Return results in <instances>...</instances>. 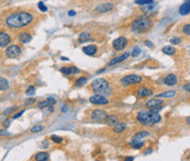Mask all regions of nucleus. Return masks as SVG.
Returning a JSON list of instances; mask_svg holds the SVG:
<instances>
[{
	"mask_svg": "<svg viewBox=\"0 0 190 161\" xmlns=\"http://www.w3.org/2000/svg\"><path fill=\"white\" fill-rule=\"evenodd\" d=\"M21 54V47L18 45H10L6 49V55L10 58H16Z\"/></svg>",
	"mask_w": 190,
	"mask_h": 161,
	"instance_id": "obj_8",
	"label": "nucleus"
},
{
	"mask_svg": "<svg viewBox=\"0 0 190 161\" xmlns=\"http://www.w3.org/2000/svg\"><path fill=\"white\" fill-rule=\"evenodd\" d=\"M153 2V0H135V4L143 6V4H150Z\"/></svg>",
	"mask_w": 190,
	"mask_h": 161,
	"instance_id": "obj_31",
	"label": "nucleus"
},
{
	"mask_svg": "<svg viewBox=\"0 0 190 161\" xmlns=\"http://www.w3.org/2000/svg\"><path fill=\"white\" fill-rule=\"evenodd\" d=\"M145 44L147 45L148 47H152V48H153V47H154L153 43H152V42H150V41H146V42H145Z\"/></svg>",
	"mask_w": 190,
	"mask_h": 161,
	"instance_id": "obj_44",
	"label": "nucleus"
},
{
	"mask_svg": "<svg viewBox=\"0 0 190 161\" xmlns=\"http://www.w3.org/2000/svg\"><path fill=\"white\" fill-rule=\"evenodd\" d=\"M176 92L175 91H167V92H164V93H161V94H158L157 97L158 98H174Z\"/></svg>",
	"mask_w": 190,
	"mask_h": 161,
	"instance_id": "obj_30",
	"label": "nucleus"
},
{
	"mask_svg": "<svg viewBox=\"0 0 190 161\" xmlns=\"http://www.w3.org/2000/svg\"><path fill=\"white\" fill-rule=\"evenodd\" d=\"M103 122H105L108 126H113L115 123H118V118H117V116H114V115H108Z\"/></svg>",
	"mask_w": 190,
	"mask_h": 161,
	"instance_id": "obj_23",
	"label": "nucleus"
},
{
	"mask_svg": "<svg viewBox=\"0 0 190 161\" xmlns=\"http://www.w3.org/2000/svg\"><path fill=\"white\" fill-rule=\"evenodd\" d=\"M41 130H43V126H42V125H37V126H34V127L31 128V132H32V133H39Z\"/></svg>",
	"mask_w": 190,
	"mask_h": 161,
	"instance_id": "obj_34",
	"label": "nucleus"
},
{
	"mask_svg": "<svg viewBox=\"0 0 190 161\" xmlns=\"http://www.w3.org/2000/svg\"><path fill=\"white\" fill-rule=\"evenodd\" d=\"M153 26V21L151 20L150 18L146 16H140L136 20L133 21L132 23V31L134 33H145L148 30H151V28Z\"/></svg>",
	"mask_w": 190,
	"mask_h": 161,
	"instance_id": "obj_4",
	"label": "nucleus"
},
{
	"mask_svg": "<svg viewBox=\"0 0 190 161\" xmlns=\"http://www.w3.org/2000/svg\"><path fill=\"white\" fill-rule=\"evenodd\" d=\"M141 54V49L138 48V47H135V48L133 49V53H132V56L133 57H138V55Z\"/></svg>",
	"mask_w": 190,
	"mask_h": 161,
	"instance_id": "obj_37",
	"label": "nucleus"
},
{
	"mask_svg": "<svg viewBox=\"0 0 190 161\" xmlns=\"http://www.w3.org/2000/svg\"><path fill=\"white\" fill-rule=\"evenodd\" d=\"M162 52L166 55H174L176 53V49L173 47V46H164L162 49Z\"/></svg>",
	"mask_w": 190,
	"mask_h": 161,
	"instance_id": "obj_26",
	"label": "nucleus"
},
{
	"mask_svg": "<svg viewBox=\"0 0 190 161\" xmlns=\"http://www.w3.org/2000/svg\"><path fill=\"white\" fill-rule=\"evenodd\" d=\"M177 77L173 75V73H170V75H167L165 77V79H164V82H165L167 85H175L177 83Z\"/></svg>",
	"mask_w": 190,
	"mask_h": 161,
	"instance_id": "obj_17",
	"label": "nucleus"
},
{
	"mask_svg": "<svg viewBox=\"0 0 190 161\" xmlns=\"http://www.w3.org/2000/svg\"><path fill=\"white\" fill-rule=\"evenodd\" d=\"M61 71L64 75H76V73H79V69L77 67H62Z\"/></svg>",
	"mask_w": 190,
	"mask_h": 161,
	"instance_id": "obj_16",
	"label": "nucleus"
},
{
	"mask_svg": "<svg viewBox=\"0 0 190 161\" xmlns=\"http://www.w3.org/2000/svg\"><path fill=\"white\" fill-rule=\"evenodd\" d=\"M107 116H108V113L103 110H95L91 113V120L96 123H102Z\"/></svg>",
	"mask_w": 190,
	"mask_h": 161,
	"instance_id": "obj_6",
	"label": "nucleus"
},
{
	"mask_svg": "<svg viewBox=\"0 0 190 161\" xmlns=\"http://www.w3.org/2000/svg\"><path fill=\"white\" fill-rule=\"evenodd\" d=\"M33 21V14L28 11H18L7 16L6 24L11 28H22Z\"/></svg>",
	"mask_w": 190,
	"mask_h": 161,
	"instance_id": "obj_1",
	"label": "nucleus"
},
{
	"mask_svg": "<svg viewBox=\"0 0 190 161\" xmlns=\"http://www.w3.org/2000/svg\"><path fill=\"white\" fill-rule=\"evenodd\" d=\"M162 104H163V100L161 98H158V99H152V100L147 101L146 102V108L150 110H158L162 108Z\"/></svg>",
	"mask_w": 190,
	"mask_h": 161,
	"instance_id": "obj_10",
	"label": "nucleus"
},
{
	"mask_svg": "<svg viewBox=\"0 0 190 161\" xmlns=\"http://www.w3.org/2000/svg\"><path fill=\"white\" fill-rule=\"evenodd\" d=\"M170 43L173 45H178L180 43V38H178V37H175V38H171L170 40Z\"/></svg>",
	"mask_w": 190,
	"mask_h": 161,
	"instance_id": "obj_38",
	"label": "nucleus"
},
{
	"mask_svg": "<svg viewBox=\"0 0 190 161\" xmlns=\"http://www.w3.org/2000/svg\"><path fill=\"white\" fill-rule=\"evenodd\" d=\"M86 83H87V78H86V77H80V78H78L76 80V82H75V87L79 88V87H82V85H86Z\"/></svg>",
	"mask_w": 190,
	"mask_h": 161,
	"instance_id": "obj_28",
	"label": "nucleus"
},
{
	"mask_svg": "<svg viewBox=\"0 0 190 161\" xmlns=\"http://www.w3.org/2000/svg\"><path fill=\"white\" fill-rule=\"evenodd\" d=\"M34 159L37 161H45V160H49V155L47 152H44V151H42V152H37L35 155V157Z\"/></svg>",
	"mask_w": 190,
	"mask_h": 161,
	"instance_id": "obj_21",
	"label": "nucleus"
},
{
	"mask_svg": "<svg viewBox=\"0 0 190 161\" xmlns=\"http://www.w3.org/2000/svg\"><path fill=\"white\" fill-rule=\"evenodd\" d=\"M56 103V101L54 98H47L46 100H43V101H40L39 102V109H44V108H47V106H54V104Z\"/></svg>",
	"mask_w": 190,
	"mask_h": 161,
	"instance_id": "obj_12",
	"label": "nucleus"
},
{
	"mask_svg": "<svg viewBox=\"0 0 190 161\" xmlns=\"http://www.w3.org/2000/svg\"><path fill=\"white\" fill-rule=\"evenodd\" d=\"M82 52L85 53L86 55H89V56H92L97 53V46L95 45H88V46H85L82 48Z\"/></svg>",
	"mask_w": 190,
	"mask_h": 161,
	"instance_id": "obj_20",
	"label": "nucleus"
},
{
	"mask_svg": "<svg viewBox=\"0 0 190 161\" xmlns=\"http://www.w3.org/2000/svg\"><path fill=\"white\" fill-rule=\"evenodd\" d=\"M10 124H11V121H10V120H6V121H4V127H6V128H7V127H9V126H10Z\"/></svg>",
	"mask_w": 190,
	"mask_h": 161,
	"instance_id": "obj_40",
	"label": "nucleus"
},
{
	"mask_svg": "<svg viewBox=\"0 0 190 161\" xmlns=\"http://www.w3.org/2000/svg\"><path fill=\"white\" fill-rule=\"evenodd\" d=\"M126 128V124L125 123H115L113 125V130L115 133H122L124 132Z\"/></svg>",
	"mask_w": 190,
	"mask_h": 161,
	"instance_id": "obj_22",
	"label": "nucleus"
},
{
	"mask_svg": "<svg viewBox=\"0 0 190 161\" xmlns=\"http://www.w3.org/2000/svg\"><path fill=\"white\" fill-rule=\"evenodd\" d=\"M182 31H184V33H185L186 35H190V24L189 23H187V24L184 26Z\"/></svg>",
	"mask_w": 190,
	"mask_h": 161,
	"instance_id": "obj_36",
	"label": "nucleus"
},
{
	"mask_svg": "<svg viewBox=\"0 0 190 161\" xmlns=\"http://www.w3.org/2000/svg\"><path fill=\"white\" fill-rule=\"evenodd\" d=\"M25 93H27V95H28V97H30V95H33V94L35 93V88H34L33 85L29 87L28 90H27V92H25Z\"/></svg>",
	"mask_w": 190,
	"mask_h": 161,
	"instance_id": "obj_33",
	"label": "nucleus"
},
{
	"mask_svg": "<svg viewBox=\"0 0 190 161\" xmlns=\"http://www.w3.org/2000/svg\"><path fill=\"white\" fill-rule=\"evenodd\" d=\"M89 101H90V103L96 105H107L109 103V100L105 95H100V94H96V95L90 97L89 98Z\"/></svg>",
	"mask_w": 190,
	"mask_h": 161,
	"instance_id": "obj_7",
	"label": "nucleus"
},
{
	"mask_svg": "<svg viewBox=\"0 0 190 161\" xmlns=\"http://www.w3.org/2000/svg\"><path fill=\"white\" fill-rule=\"evenodd\" d=\"M0 135H4V136H9V135H10V133H8V132H4V130H1V129H0Z\"/></svg>",
	"mask_w": 190,
	"mask_h": 161,
	"instance_id": "obj_42",
	"label": "nucleus"
},
{
	"mask_svg": "<svg viewBox=\"0 0 190 161\" xmlns=\"http://www.w3.org/2000/svg\"><path fill=\"white\" fill-rule=\"evenodd\" d=\"M13 110H16V108H11V109L6 110V111H4V114H6V115H8V114H10V113L12 112Z\"/></svg>",
	"mask_w": 190,
	"mask_h": 161,
	"instance_id": "obj_41",
	"label": "nucleus"
},
{
	"mask_svg": "<svg viewBox=\"0 0 190 161\" xmlns=\"http://www.w3.org/2000/svg\"><path fill=\"white\" fill-rule=\"evenodd\" d=\"M190 12V2L189 0H187L186 2H184V4L180 6V8H179V13L181 14V16H188Z\"/></svg>",
	"mask_w": 190,
	"mask_h": 161,
	"instance_id": "obj_15",
	"label": "nucleus"
},
{
	"mask_svg": "<svg viewBox=\"0 0 190 161\" xmlns=\"http://www.w3.org/2000/svg\"><path fill=\"white\" fill-rule=\"evenodd\" d=\"M129 56H130V53H125V54H123V55L117 57V58H113L108 65H109V66H113V65H115V64H119V63H121V61L128 59V57Z\"/></svg>",
	"mask_w": 190,
	"mask_h": 161,
	"instance_id": "obj_19",
	"label": "nucleus"
},
{
	"mask_svg": "<svg viewBox=\"0 0 190 161\" xmlns=\"http://www.w3.org/2000/svg\"><path fill=\"white\" fill-rule=\"evenodd\" d=\"M9 89V82L8 80L4 78V77H0V91H6Z\"/></svg>",
	"mask_w": 190,
	"mask_h": 161,
	"instance_id": "obj_24",
	"label": "nucleus"
},
{
	"mask_svg": "<svg viewBox=\"0 0 190 161\" xmlns=\"http://www.w3.org/2000/svg\"><path fill=\"white\" fill-rule=\"evenodd\" d=\"M184 89H185V90H187V91L189 92V83H187V85H184Z\"/></svg>",
	"mask_w": 190,
	"mask_h": 161,
	"instance_id": "obj_45",
	"label": "nucleus"
},
{
	"mask_svg": "<svg viewBox=\"0 0 190 161\" xmlns=\"http://www.w3.org/2000/svg\"><path fill=\"white\" fill-rule=\"evenodd\" d=\"M130 145L132 146L134 149H141L144 146V141L141 140V139H133V140L131 141Z\"/></svg>",
	"mask_w": 190,
	"mask_h": 161,
	"instance_id": "obj_25",
	"label": "nucleus"
},
{
	"mask_svg": "<svg viewBox=\"0 0 190 161\" xmlns=\"http://www.w3.org/2000/svg\"><path fill=\"white\" fill-rule=\"evenodd\" d=\"M114 6L112 4H102L100 6H98L96 11L100 13H105V12H109L111 10H113Z\"/></svg>",
	"mask_w": 190,
	"mask_h": 161,
	"instance_id": "obj_13",
	"label": "nucleus"
},
{
	"mask_svg": "<svg viewBox=\"0 0 190 161\" xmlns=\"http://www.w3.org/2000/svg\"><path fill=\"white\" fill-rule=\"evenodd\" d=\"M112 46L115 51H121V49H124L128 46V40L125 37H118L113 41L112 43Z\"/></svg>",
	"mask_w": 190,
	"mask_h": 161,
	"instance_id": "obj_9",
	"label": "nucleus"
},
{
	"mask_svg": "<svg viewBox=\"0 0 190 161\" xmlns=\"http://www.w3.org/2000/svg\"><path fill=\"white\" fill-rule=\"evenodd\" d=\"M75 14H76V12H75V11H69V12H68V16H75Z\"/></svg>",
	"mask_w": 190,
	"mask_h": 161,
	"instance_id": "obj_46",
	"label": "nucleus"
},
{
	"mask_svg": "<svg viewBox=\"0 0 190 161\" xmlns=\"http://www.w3.org/2000/svg\"><path fill=\"white\" fill-rule=\"evenodd\" d=\"M11 43V37L8 33L0 32V47H6Z\"/></svg>",
	"mask_w": 190,
	"mask_h": 161,
	"instance_id": "obj_11",
	"label": "nucleus"
},
{
	"mask_svg": "<svg viewBox=\"0 0 190 161\" xmlns=\"http://www.w3.org/2000/svg\"><path fill=\"white\" fill-rule=\"evenodd\" d=\"M61 59H62V61H68V58H66V57H61Z\"/></svg>",
	"mask_w": 190,
	"mask_h": 161,
	"instance_id": "obj_47",
	"label": "nucleus"
},
{
	"mask_svg": "<svg viewBox=\"0 0 190 161\" xmlns=\"http://www.w3.org/2000/svg\"><path fill=\"white\" fill-rule=\"evenodd\" d=\"M143 78L138 75H129L121 79V83L123 85H138L142 82Z\"/></svg>",
	"mask_w": 190,
	"mask_h": 161,
	"instance_id": "obj_5",
	"label": "nucleus"
},
{
	"mask_svg": "<svg viewBox=\"0 0 190 161\" xmlns=\"http://www.w3.org/2000/svg\"><path fill=\"white\" fill-rule=\"evenodd\" d=\"M138 95L140 98L151 97V95H153V90H151V89H147V88H141L138 91Z\"/></svg>",
	"mask_w": 190,
	"mask_h": 161,
	"instance_id": "obj_18",
	"label": "nucleus"
},
{
	"mask_svg": "<svg viewBox=\"0 0 190 161\" xmlns=\"http://www.w3.org/2000/svg\"><path fill=\"white\" fill-rule=\"evenodd\" d=\"M32 40V36H31V34L28 32H21L19 34V41H20L22 44H28L30 43Z\"/></svg>",
	"mask_w": 190,
	"mask_h": 161,
	"instance_id": "obj_14",
	"label": "nucleus"
},
{
	"mask_svg": "<svg viewBox=\"0 0 190 161\" xmlns=\"http://www.w3.org/2000/svg\"><path fill=\"white\" fill-rule=\"evenodd\" d=\"M23 113H24V111H21V112H19V113H18V114H16V115L13 116V118H18V117H20L21 115L23 114Z\"/></svg>",
	"mask_w": 190,
	"mask_h": 161,
	"instance_id": "obj_43",
	"label": "nucleus"
},
{
	"mask_svg": "<svg viewBox=\"0 0 190 161\" xmlns=\"http://www.w3.org/2000/svg\"><path fill=\"white\" fill-rule=\"evenodd\" d=\"M51 139H52L54 142H56V144H61L62 141H63V137L56 136V135H53V136L51 137Z\"/></svg>",
	"mask_w": 190,
	"mask_h": 161,
	"instance_id": "obj_32",
	"label": "nucleus"
},
{
	"mask_svg": "<svg viewBox=\"0 0 190 161\" xmlns=\"http://www.w3.org/2000/svg\"><path fill=\"white\" fill-rule=\"evenodd\" d=\"M161 120H162V116L159 113H157L156 110L141 111L138 114V121L145 126H152L154 124H157L161 122Z\"/></svg>",
	"mask_w": 190,
	"mask_h": 161,
	"instance_id": "obj_2",
	"label": "nucleus"
},
{
	"mask_svg": "<svg viewBox=\"0 0 190 161\" xmlns=\"http://www.w3.org/2000/svg\"><path fill=\"white\" fill-rule=\"evenodd\" d=\"M37 6H39V9H40L42 12H46V11H47V8H46V6H45V4H43L42 1H40Z\"/></svg>",
	"mask_w": 190,
	"mask_h": 161,
	"instance_id": "obj_35",
	"label": "nucleus"
},
{
	"mask_svg": "<svg viewBox=\"0 0 190 161\" xmlns=\"http://www.w3.org/2000/svg\"><path fill=\"white\" fill-rule=\"evenodd\" d=\"M32 103H35V99H28V100L25 101V104L27 105H30V104H32Z\"/></svg>",
	"mask_w": 190,
	"mask_h": 161,
	"instance_id": "obj_39",
	"label": "nucleus"
},
{
	"mask_svg": "<svg viewBox=\"0 0 190 161\" xmlns=\"http://www.w3.org/2000/svg\"><path fill=\"white\" fill-rule=\"evenodd\" d=\"M150 135L148 132H138L133 136V139H143L144 137H147Z\"/></svg>",
	"mask_w": 190,
	"mask_h": 161,
	"instance_id": "obj_29",
	"label": "nucleus"
},
{
	"mask_svg": "<svg viewBox=\"0 0 190 161\" xmlns=\"http://www.w3.org/2000/svg\"><path fill=\"white\" fill-rule=\"evenodd\" d=\"M91 89L96 94L100 95H110L112 93V88L110 87L109 81L105 78H98L92 81L91 83Z\"/></svg>",
	"mask_w": 190,
	"mask_h": 161,
	"instance_id": "obj_3",
	"label": "nucleus"
},
{
	"mask_svg": "<svg viewBox=\"0 0 190 161\" xmlns=\"http://www.w3.org/2000/svg\"><path fill=\"white\" fill-rule=\"evenodd\" d=\"M90 37H91V35H90V33L88 32H82L80 33V35H79V42L80 43H84V42H87V41L90 40Z\"/></svg>",
	"mask_w": 190,
	"mask_h": 161,
	"instance_id": "obj_27",
	"label": "nucleus"
},
{
	"mask_svg": "<svg viewBox=\"0 0 190 161\" xmlns=\"http://www.w3.org/2000/svg\"><path fill=\"white\" fill-rule=\"evenodd\" d=\"M126 160H128V161H131V160H134V158H133V157H129V158H128V159H126Z\"/></svg>",
	"mask_w": 190,
	"mask_h": 161,
	"instance_id": "obj_48",
	"label": "nucleus"
}]
</instances>
